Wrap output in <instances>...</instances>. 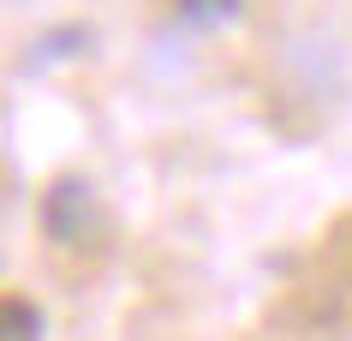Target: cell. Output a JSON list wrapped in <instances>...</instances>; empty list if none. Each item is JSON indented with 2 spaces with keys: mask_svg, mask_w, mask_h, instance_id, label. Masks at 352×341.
<instances>
[{
  "mask_svg": "<svg viewBox=\"0 0 352 341\" xmlns=\"http://www.w3.org/2000/svg\"><path fill=\"white\" fill-rule=\"evenodd\" d=\"M239 6L245 0H173V12H179L186 24H197V30H215V24L239 19Z\"/></svg>",
  "mask_w": 352,
  "mask_h": 341,
  "instance_id": "3957f363",
  "label": "cell"
},
{
  "mask_svg": "<svg viewBox=\"0 0 352 341\" xmlns=\"http://www.w3.org/2000/svg\"><path fill=\"white\" fill-rule=\"evenodd\" d=\"M0 335L6 341H36L42 335V311L24 293H6V305H0Z\"/></svg>",
  "mask_w": 352,
  "mask_h": 341,
  "instance_id": "7a4b0ae2",
  "label": "cell"
},
{
  "mask_svg": "<svg viewBox=\"0 0 352 341\" xmlns=\"http://www.w3.org/2000/svg\"><path fill=\"white\" fill-rule=\"evenodd\" d=\"M42 234L60 240V246H84V240L102 234V209H96L90 180H72L66 174V180L48 186V198H42Z\"/></svg>",
  "mask_w": 352,
  "mask_h": 341,
  "instance_id": "6da1fadb",
  "label": "cell"
}]
</instances>
